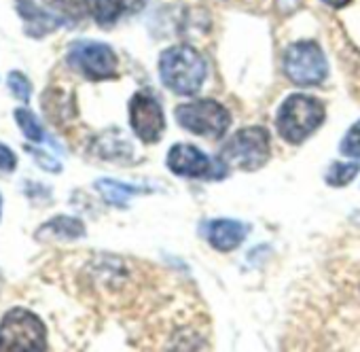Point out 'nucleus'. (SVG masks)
Masks as SVG:
<instances>
[{
    "label": "nucleus",
    "instance_id": "obj_1",
    "mask_svg": "<svg viewBox=\"0 0 360 352\" xmlns=\"http://www.w3.org/2000/svg\"><path fill=\"white\" fill-rule=\"evenodd\" d=\"M206 60L189 45H174L159 58V79L178 96L198 94L206 81Z\"/></svg>",
    "mask_w": 360,
    "mask_h": 352
},
{
    "label": "nucleus",
    "instance_id": "obj_2",
    "mask_svg": "<svg viewBox=\"0 0 360 352\" xmlns=\"http://www.w3.org/2000/svg\"><path fill=\"white\" fill-rule=\"evenodd\" d=\"M324 117L326 111L318 98L307 94H292L282 102L276 115V127L286 142L301 144L322 125Z\"/></svg>",
    "mask_w": 360,
    "mask_h": 352
},
{
    "label": "nucleus",
    "instance_id": "obj_3",
    "mask_svg": "<svg viewBox=\"0 0 360 352\" xmlns=\"http://www.w3.org/2000/svg\"><path fill=\"white\" fill-rule=\"evenodd\" d=\"M271 157V138L269 132L261 125L244 127L236 132L221 149V159L229 168L238 170H259Z\"/></svg>",
    "mask_w": 360,
    "mask_h": 352
},
{
    "label": "nucleus",
    "instance_id": "obj_4",
    "mask_svg": "<svg viewBox=\"0 0 360 352\" xmlns=\"http://www.w3.org/2000/svg\"><path fill=\"white\" fill-rule=\"evenodd\" d=\"M0 350H47L43 320L26 308L9 310L0 320Z\"/></svg>",
    "mask_w": 360,
    "mask_h": 352
},
{
    "label": "nucleus",
    "instance_id": "obj_5",
    "mask_svg": "<svg viewBox=\"0 0 360 352\" xmlns=\"http://www.w3.org/2000/svg\"><path fill=\"white\" fill-rule=\"evenodd\" d=\"M174 115L183 130L206 138H221L231 123L229 111L214 100H195L180 104Z\"/></svg>",
    "mask_w": 360,
    "mask_h": 352
},
{
    "label": "nucleus",
    "instance_id": "obj_6",
    "mask_svg": "<svg viewBox=\"0 0 360 352\" xmlns=\"http://www.w3.org/2000/svg\"><path fill=\"white\" fill-rule=\"evenodd\" d=\"M326 58L318 43L299 41L284 51V73L295 85H318L326 77Z\"/></svg>",
    "mask_w": 360,
    "mask_h": 352
},
{
    "label": "nucleus",
    "instance_id": "obj_7",
    "mask_svg": "<svg viewBox=\"0 0 360 352\" xmlns=\"http://www.w3.org/2000/svg\"><path fill=\"white\" fill-rule=\"evenodd\" d=\"M70 68H75L77 73H81L83 77L91 79V81H104V79H112L117 75V56L115 51L104 45V43H96V41H77L68 47V56H66Z\"/></svg>",
    "mask_w": 360,
    "mask_h": 352
},
{
    "label": "nucleus",
    "instance_id": "obj_8",
    "mask_svg": "<svg viewBox=\"0 0 360 352\" xmlns=\"http://www.w3.org/2000/svg\"><path fill=\"white\" fill-rule=\"evenodd\" d=\"M167 168L178 176L189 179H223L227 172V163L212 161L204 151L193 144H174L167 153Z\"/></svg>",
    "mask_w": 360,
    "mask_h": 352
},
{
    "label": "nucleus",
    "instance_id": "obj_9",
    "mask_svg": "<svg viewBox=\"0 0 360 352\" xmlns=\"http://www.w3.org/2000/svg\"><path fill=\"white\" fill-rule=\"evenodd\" d=\"M129 123L134 134L146 142H159L163 130H165V117H163V108L159 104V100L148 92V89H140L134 94V98L129 100Z\"/></svg>",
    "mask_w": 360,
    "mask_h": 352
},
{
    "label": "nucleus",
    "instance_id": "obj_10",
    "mask_svg": "<svg viewBox=\"0 0 360 352\" xmlns=\"http://www.w3.org/2000/svg\"><path fill=\"white\" fill-rule=\"evenodd\" d=\"M248 236V225L231 219H217L210 221L206 227V238L212 249L221 253H231L236 251Z\"/></svg>",
    "mask_w": 360,
    "mask_h": 352
},
{
    "label": "nucleus",
    "instance_id": "obj_11",
    "mask_svg": "<svg viewBox=\"0 0 360 352\" xmlns=\"http://www.w3.org/2000/svg\"><path fill=\"white\" fill-rule=\"evenodd\" d=\"M83 236H85V225L79 219L66 215L53 217L51 221L43 223L34 234L39 242H66V240H79Z\"/></svg>",
    "mask_w": 360,
    "mask_h": 352
},
{
    "label": "nucleus",
    "instance_id": "obj_12",
    "mask_svg": "<svg viewBox=\"0 0 360 352\" xmlns=\"http://www.w3.org/2000/svg\"><path fill=\"white\" fill-rule=\"evenodd\" d=\"M96 189L100 191V196H102L108 204L119 206V208H125V206H127V200H129L131 196L144 194L142 187H134V185L119 183V181H112V179H100V181H96Z\"/></svg>",
    "mask_w": 360,
    "mask_h": 352
},
{
    "label": "nucleus",
    "instance_id": "obj_13",
    "mask_svg": "<svg viewBox=\"0 0 360 352\" xmlns=\"http://www.w3.org/2000/svg\"><path fill=\"white\" fill-rule=\"evenodd\" d=\"M360 172V161H335L330 163L328 172H326V183L330 187H345L349 185L356 174Z\"/></svg>",
    "mask_w": 360,
    "mask_h": 352
},
{
    "label": "nucleus",
    "instance_id": "obj_14",
    "mask_svg": "<svg viewBox=\"0 0 360 352\" xmlns=\"http://www.w3.org/2000/svg\"><path fill=\"white\" fill-rule=\"evenodd\" d=\"M87 7L98 24H112L123 11V0H87Z\"/></svg>",
    "mask_w": 360,
    "mask_h": 352
},
{
    "label": "nucleus",
    "instance_id": "obj_15",
    "mask_svg": "<svg viewBox=\"0 0 360 352\" xmlns=\"http://www.w3.org/2000/svg\"><path fill=\"white\" fill-rule=\"evenodd\" d=\"M13 117H15V123L20 125L22 134L30 142H43L45 130H43V125L39 123V119H37V115L32 111H28V108H15Z\"/></svg>",
    "mask_w": 360,
    "mask_h": 352
},
{
    "label": "nucleus",
    "instance_id": "obj_16",
    "mask_svg": "<svg viewBox=\"0 0 360 352\" xmlns=\"http://www.w3.org/2000/svg\"><path fill=\"white\" fill-rule=\"evenodd\" d=\"M7 83H9L11 94H13L18 100H22V102H30V96H32V83H30V79H28L24 73H20V70L9 73Z\"/></svg>",
    "mask_w": 360,
    "mask_h": 352
},
{
    "label": "nucleus",
    "instance_id": "obj_17",
    "mask_svg": "<svg viewBox=\"0 0 360 352\" xmlns=\"http://www.w3.org/2000/svg\"><path fill=\"white\" fill-rule=\"evenodd\" d=\"M339 151L345 157H360V121H356L347 130V134L343 136V140L339 144Z\"/></svg>",
    "mask_w": 360,
    "mask_h": 352
},
{
    "label": "nucleus",
    "instance_id": "obj_18",
    "mask_svg": "<svg viewBox=\"0 0 360 352\" xmlns=\"http://www.w3.org/2000/svg\"><path fill=\"white\" fill-rule=\"evenodd\" d=\"M26 151H30V155L34 157V161H37L43 170L53 172V174L62 172V163H60L56 157H51L49 153H45V151H41V149H34V146H28V144H26Z\"/></svg>",
    "mask_w": 360,
    "mask_h": 352
},
{
    "label": "nucleus",
    "instance_id": "obj_19",
    "mask_svg": "<svg viewBox=\"0 0 360 352\" xmlns=\"http://www.w3.org/2000/svg\"><path fill=\"white\" fill-rule=\"evenodd\" d=\"M15 168H18V155L7 144L0 142V170H3V172H11Z\"/></svg>",
    "mask_w": 360,
    "mask_h": 352
},
{
    "label": "nucleus",
    "instance_id": "obj_20",
    "mask_svg": "<svg viewBox=\"0 0 360 352\" xmlns=\"http://www.w3.org/2000/svg\"><path fill=\"white\" fill-rule=\"evenodd\" d=\"M324 5H328V7H333V9H341V7H345L349 0H322Z\"/></svg>",
    "mask_w": 360,
    "mask_h": 352
},
{
    "label": "nucleus",
    "instance_id": "obj_21",
    "mask_svg": "<svg viewBox=\"0 0 360 352\" xmlns=\"http://www.w3.org/2000/svg\"><path fill=\"white\" fill-rule=\"evenodd\" d=\"M3 282H5V280H3V272H0V291H3Z\"/></svg>",
    "mask_w": 360,
    "mask_h": 352
},
{
    "label": "nucleus",
    "instance_id": "obj_22",
    "mask_svg": "<svg viewBox=\"0 0 360 352\" xmlns=\"http://www.w3.org/2000/svg\"><path fill=\"white\" fill-rule=\"evenodd\" d=\"M0 210H3V198H0Z\"/></svg>",
    "mask_w": 360,
    "mask_h": 352
}]
</instances>
